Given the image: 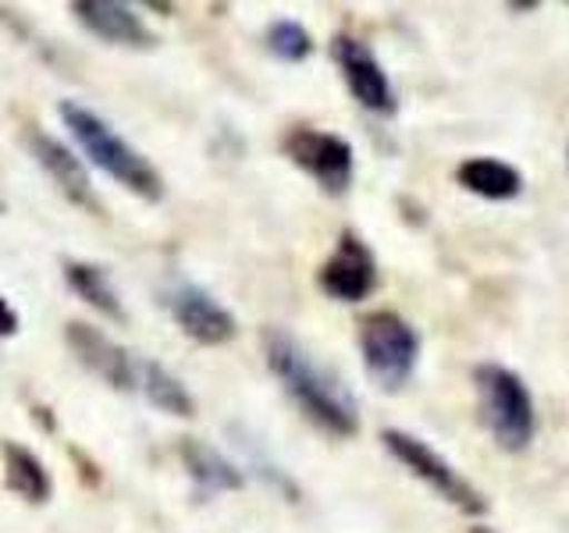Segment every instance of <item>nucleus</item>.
I'll list each match as a JSON object with an SVG mask.
<instances>
[{"label": "nucleus", "mask_w": 569, "mask_h": 533, "mask_svg": "<svg viewBox=\"0 0 569 533\" xmlns=\"http://www.w3.org/2000/svg\"><path fill=\"white\" fill-rule=\"evenodd\" d=\"M32 416H36V423H40V426H47V431H58V420H53L50 409H43V405H32Z\"/></svg>", "instance_id": "20"}, {"label": "nucleus", "mask_w": 569, "mask_h": 533, "mask_svg": "<svg viewBox=\"0 0 569 533\" xmlns=\"http://www.w3.org/2000/svg\"><path fill=\"white\" fill-rule=\"evenodd\" d=\"M360 355L373 384L381 391H399L417 373L420 331L396 310H373L360 320Z\"/></svg>", "instance_id": "4"}, {"label": "nucleus", "mask_w": 569, "mask_h": 533, "mask_svg": "<svg viewBox=\"0 0 569 533\" xmlns=\"http://www.w3.org/2000/svg\"><path fill=\"white\" fill-rule=\"evenodd\" d=\"M61 274H64L68 289L76 292L89 310H97L103 320H114V324H121V320H124L121 295L114 289L111 274H107L100 263H89V260H61Z\"/></svg>", "instance_id": "15"}, {"label": "nucleus", "mask_w": 569, "mask_h": 533, "mask_svg": "<svg viewBox=\"0 0 569 533\" xmlns=\"http://www.w3.org/2000/svg\"><path fill=\"white\" fill-rule=\"evenodd\" d=\"M566 168H569V147H566Z\"/></svg>", "instance_id": "24"}, {"label": "nucleus", "mask_w": 569, "mask_h": 533, "mask_svg": "<svg viewBox=\"0 0 569 533\" xmlns=\"http://www.w3.org/2000/svg\"><path fill=\"white\" fill-rule=\"evenodd\" d=\"M267 50L284 64H299L313 53V36L296 18H278V22L267 26Z\"/></svg>", "instance_id": "18"}, {"label": "nucleus", "mask_w": 569, "mask_h": 533, "mask_svg": "<svg viewBox=\"0 0 569 533\" xmlns=\"http://www.w3.org/2000/svg\"><path fill=\"white\" fill-rule=\"evenodd\" d=\"M58 114L71 139L79 142V150L89 157V164L111 174L121 189L142 195L147 203L164 200V174L153 168L147 153L136 150L129 139H121L111 121H103L97 111H89V107L76 100H61Z\"/></svg>", "instance_id": "2"}, {"label": "nucleus", "mask_w": 569, "mask_h": 533, "mask_svg": "<svg viewBox=\"0 0 569 533\" xmlns=\"http://www.w3.org/2000/svg\"><path fill=\"white\" fill-rule=\"evenodd\" d=\"M0 455H4V484L8 491H14L18 497H26L29 505H43L53 494V480L50 470L43 466V459L32 449L18 441H4L0 444Z\"/></svg>", "instance_id": "16"}, {"label": "nucleus", "mask_w": 569, "mask_h": 533, "mask_svg": "<svg viewBox=\"0 0 569 533\" xmlns=\"http://www.w3.org/2000/svg\"><path fill=\"white\" fill-rule=\"evenodd\" d=\"M8 210V203H4V195H0V213H4Z\"/></svg>", "instance_id": "23"}, {"label": "nucleus", "mask_w": 569, "mask_h": 533, "mask_svg": "<svg viewBox=\"0 0 569 533\" xmlns=\"http://www.w3.org/2000/svg\"><path fill=\"white\" fill-rule=\"evenodd\" d=\"M64 342L76 352V360L100 378L103 384H111L114 391H136L139 388V363L136 355L118 345L111 334H103L100 328L86 324V320H68L64 324Z\"/></svg>", "instance_id": "11"}, {"label": "nucleus", "mask_w": 569, "mask_h": 533, "mask_svg": "<svg viewBox=\"0 0 569 533\" xmlns=\"http://www.w3.org/2000/svg\"><path fill=\"white\" fill-rule=\"evenodd\" d=\"M139 388H142V395L150 399V405H157L160 413H168V416H196V399H192V391L174 378V373L168 366H160L153 360L147 363H139Z\"/></svg>", "instance_id": "17"}, {"label": "nucleus", "mask_w": 569, "mask_h": 533, "mask_svg": "<svg viewBox=\"0 0 569 533\" xmlns=\"http://www.w3.org/2000/svg\"><path fill=\"white\" fill-rule=\"evenodd\" d=\"M470 533H495L491 526H470Z\"/></svg>", "instance_id": "22"}, {"label": "nucleus", "mask_w": 569, "mask_h": 533, "mask_svg": "<svg viewBox=\"0 0 569 533\" xmlns=\"http://www.w3.org/2000/svg\"><path fill=\"white\" fill-rule=\"evenodd\" d=\"M178 459H182L186 473L192 476V484L207 491V494H224V491H242L246 487V473L221 455L213 444L200 438H182L178 441Z\"/></svg>", "instance_id": "13"}, {"label": "nucleus", "mask_w": 569, "mask_h": 533, "mask_svg": "<svg viewBox=\"0 0 569 533\" xmlns=\"http://www.w3.org/2000/svg\"><path fill=\"white\" fill-rule=\"evenodd\" d=\"M18 328H22V320H18V310L11 306L4 295H0V338L18 334Z\"/></svg>", "instance_id": "19"}, {"label": "nucleus", "mask_w": 569, "mask_h": 533, "mask_svg": "<svg viewBox=\"0 0 569 533\" xmlns=\"http://www.w3.org/2000/svg\"><path fill=\"white\" fill-rule=\"evenodd\" d=\"M26 150L36 160V168H40L50 182L58 185V192L64 195L68 203L89 210L93 218H103V203L97 200V185H93V178H89L86 160L76 150L64 147L58 135L36 129V124H29V129H26Z\"/></svg>", "instance_id": "8"}, {"label": "nucleus", "mask_w": 569, "mask_h": 533, "mask_svg": "<svg viewBox=\"0 0 569 533\" xmlns=\"http://www.w3.org/2000/svg\"><path fill=\"white\" fill-rule=\"evenodd\" d=\"M331 58L342 71V79L349 86L352 100L370 114H396L399 100H396V86H391L388 71L381 68L378 53H373L363 40H356L349 32H338L331 40Z\"/></svg>", "instance_id": "7"}, {"label": "nucleus", "mask_w": 569, "mask_h": 533, "mask_svg": "<svg viewBox=\"0 0 569 533\" xmlns=\"http://www.w3.org/2000/svg\"><path fill=\"white\" fill-rule=\"evenodd\" d=\"M164 306L178 324V331L200 345H228L231 338L239 334L236 313H231L224 302L213 299L203 284H192V281L171 284L164 295Z\"/></svg>", "instance_id": "9"}, {"label": "nucleus", "mask_w": 569, "mask_h": 533, "mask_svg": "<svg viewBox=\"0 0 569 533\" xmlns=\"http://www.w3.org/2000/svg\"><path fill=\"white\" fill-rule=\"evenodd\" d=\"M281 153L289 157L299 171H307L328 195L349 192L352 174H356V153L349 139L310 129V124H299V129H292L281 139Z\"/></svg>", "instance_id": "6"}, {"label": "nucleus", "mask_w": 569, "mask_h": 533, "mask_svg": "<svg viewBox=\"0 0 569 533\" xmlns=\"http://www.w3.org/2000/svg\"><path fill=\"white\" fill-rule=\"evenodd\" d=\"M260 349L267 370L289 391L299 413L331 438H352L360 431V405L335 370H328L317 355L284 328H263Z\"/></svg>", "instance_id": "1"}, {"label": "nucleus", "mask_w": 569, "mask_h": 533, "mask_svg": "<svg viewBox=\"0 0 569 533\" xmlns=\"http://www.w3.org/2000/svg\"><path fill=\"white\" fill-rule=\"evenodd\" d=\"M473 388L480 402V420L502 452H527L538 438V405L527 381L502 363L473 366Z\"/></svg>", "instance_id": "3"}, {"label": "nucleus", "mask_w": 569, "mask_h": 533, "mask_svg": "<svg viewBox=\"0 0 569 533\" xmlns=\"http://www.w3.org/2000/svg\"><path fill=\"white\" fill-rule=\"evenodd\" d=\"M541 4H538V0H527V4H520V0H509V4H506V11H512V14H527V11H538Z\"/></svg>", "instance_id": "21"}, {"label": "nucleus", "mask_w": 569, "mask_h": 533, "mask_svg": "<svg viewBox=\"0 0 569 533\" xmlns=\"http://www.w3.org/2000/svg\"><path fill=\"white\" fill-rule=\"evenodd\" d=\"M456 182L491 203H509L523 192V171L498 157H467L456 168Z\"/></svg>", "instance_id": "14"}, {"label": "nucleus", "mask_w": 569, "mask_h": 533, "mask_svg": "<svg viewBox=\"0 0 569 533\" xmlns=\"http://www.w3.org/2000/svg\"><path fill=\"white\" fill-rule=\"evenodd\" d=\"M317 289L335 302H363L373 289H378V260L373 249L346 228L335 242V253L320 263L317 271Z\"/></svg>", "instance_id": "10"}, {"label": "nucleus", "mask_w": 569, "mask_h": 533, "mask_svg": "<svg viewBox=\"0 0 569 533\" xmlns=\"http://www.w3.org/2000/svg\"><path fill=\"white\" fill-rule=\"evenodd\" d=\"M381 444L417 480H423L427 487L438 491L445 502H452L456 509H462L467 515H485L488 512V497L480 494L470 484V480L462 476L441 452H435L423 438L409 434V431H399V426H385V431H381Z\"/></svg>", "instance_id": "5"}, {"label": "nucleus", "mask_w": 569, "mask_h": 533, "mask_svg": "<svg viewBox=\"0 0 569 533\" xmlns=\"http://www.w3.org/2000/svg\"><path fill=\"white\" fill-rule=\"evenodd\" d=\"M71 14L79 18V26L86 32H93L103 43L129 47V50H153L160 43L157 32L142 22V14L129 4H121V0H76Z\"/></svg>", "instance_id": "12"}]
</instances>
